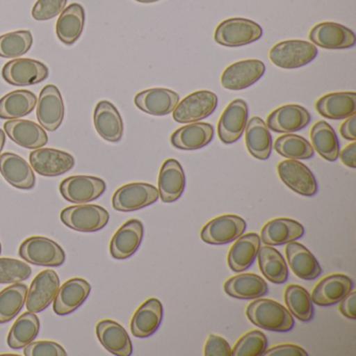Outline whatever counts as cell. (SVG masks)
Returning a JSON list of instances; mask_svg holds the SVG:
<instances>
[{"instance_id": "cell-1", "label": "cell", "mask_w": 356, "mask_h": 356, "mask_svg": "<svg viewBox=\"0 0 356 356\" xmlns=\"http://www.w3.org/2000/svg\"><path fill=\"white\" fill-rule=\"evenodd\" d=\"M248 318L256 326L275 332H287L295 326L293 314L278 302L255 299L245 309Z\"/></svg>"}, {"instance_id": "cell-2", "label": "cell", "mask_w": 356, "mask_h": 356, "mask_svg": "<svg viewBox=\"0 0 356 356\" xmlns=\"http://www.w3.org/2000/svg\"><path fill=\"white\" fill-rule=\"evenodd\" d=\"M264 34L261 26L245 18H229L218 24L214 33L218 44L227 47H238L259 40Z\"/></svg>"}, {"instance_id": "cell-3", "label": "cell", "mask_w": 356, "mask_h": 356, "mask_svg": "<svg viewBox=\"0 0 356 356\" xmlns=\"http://www.w3.org/2000/svg\"><path fill=\"white\" fill-rule=\"evenodd\" d=\"M62 222L68 228L79 232H97L109 222V212L99 205L80 204L62 210Z\"/></svg>"}, {"instance_id": "cell-4", "label": "cell", "mask_w": 356, "mask_h": 356, "mask_svg": "<svg viewBox=\"0 0 356 356\" xmlns=\"http://www.w3.org/2000/svg\"><path fill=\"white\" fill-rule=\"evenodd\" d=\"M268 56L277 67L297 70L314 61L318 56V49L307 41L287 40L274 45Z\"/></svg>"}, {"instance_id": "cell-5", "label": "cell", "mask_w": 356, "mask_h": 356, "mask_svg": "<svg viewBox=\"0 0 356 356\" xmlns=\"http://www.w3.org/2000/svg\"><path fill=\"white\" fill-rule=\"evenodd\" d=\"M22 259L35 266L57 268L65 261L64 250L56 241L43 236H32L26 239L19 248Z\"/></svg>"}, {"instance_id": "cell-6", "label": "cell", "mask_w": 356, "mask_h": 356, "mask_svg": "<svg viewBox=\"0 0 356 356\" xmlns=\"http://www.w3.org/2000/svg\"><path fill=\"white\" fill-rule=\"evenodd\" d=\"M218 102V97L211 91H195L179 102L172 111V118L179 124L200 122L213 113Z\"/></svg>"}, {"instance_id": "cell-7", "label": "cell", "mask_w": 356, "mask_h": 356, "mask_svg": "<svg viewBox=\"0 0 356 356\" xmlns=\"http://www.w3.org/2000/svg\"><path fill=\"white\" fill-rule=\"evenodd\" d=\"M159 199V191L149 183H130L118 188L112 197V205L118 211L130 212L143 209Z\"/></svg>"}, {"instance_id": "cell-8", "label": "cell", "mask_w": 356, "mask_h": 356, "mask_svg": "<svg viewBox=\"0 0 356 356\" xmlns=\"http://www.w3.org/2000/svg\"><path fill=\"white\" fill-rule=\"evenodd\" d=\"M106 191L103 179L92 176H72L64 179L60 184V193L70 203L87 204L95 201Z\"/></svg>"}, {"instance_id": "cell-9", "label": "cell", "mask_w": 356, "mask_h": 356, "mask_svg": "<svg viewBox=\"0 0 356 356\" xmlns=\"http://www.w3.org/2000/svg\"><path fill=\"white\" fill-rule=\"evenodd\" d=\"M3 80L12 86H32L47 80L49 67L42 62L33 59H14L3 66Z\"/></svg>"}, {"instance_id": "cell-10", "label": "cell", "mask_w": 356, "mask_h": 356, "mask_svg": "<svg viewBox=\"0 0 356 356\" xmlns=\"http://www.w3.org/2000/svg\"><path fill=\"white\" fill-rule=\"evenodd\" d=\"M247 222L233 214L218 216L205 225L201 231L202 241L209 245H227L245 233Z\"/></svg>"}, {"instance_id": "cell-11", "label": "cell", "mask_w": 356, "mask_h": 356, "mask_svg": "<svg viewBox=\"0 0 356 356\" xmlns=\"http://www.w3.org/2000/svg\"><path fill=\"white\" fill-rule=\"evenodd\" d=\"M281 181L291 191L304 197H314L318 193V183L312 170L298 160L287 159L278 164Z\"/></svg>"}, {"instance_id": "cell-12", "label": "cell", "mask_w": 356, "mask_h": 356, "mask_svg": "<svg viewBox=\"0 0 356 356\" xmlns=\"http://www.w3.org/2000/svg\"><path fill=\"white\" fill-rule=\"evenodd\" d=\"M266 72V65L260 60H243L231 64L220 76V84L228 90H243L255 84Z\"/></svg>"}, {"instance_id": "cell-13", "label": "cell", "mask_w": 356, "mask_h": 356, "mask_svg": "<svg viewBox=\"0 0 356 356\" xmlns=\"http://www.w3.org/2000/svg\"><path fill=\"white\" fill-rule=\"evenodd\" d=\"M65 114L61 92L55 85H47L37 102V120L45 130L55 132L61 126Z\"/></svg>"}, {"instance_id": "cell-14", "label": "cell", "mask_w": 356, "mask_h": 356, "mask_svg": "<svg viewBox=\"0 0 356 356\" xmlns=\"http://www.w3.org/2000/svg\"><path fill=\"white\" fill-rule=\"evenodd\" d=\"M249 118V108L243 99H237L227 106L218 124V134L225 145H232L243 136Z\"/></svg>"}, {"instance_id": "cell-15", "label": "cell", "mask_w": 356, "mask_h": 356, "mask_svg": "<svg viewBox=\"0 0 356 356\" xmlns=\"http://www.w3.org/2000/svg\"><path fill=\"white\" fill-rule=\"evenodd\" d=\"M60 287V278L53 270H45L39 273L26 296V309L38 314L47 309L55 300Z\"/></svg>"}, {"instance_id": "cell-16", "label": "cell", "mask_w": 356, "mask_h": 356, "mask_svg": "<svg viewBox=\"0 0 356 356\" xmlns=\"http://www.w3.org/2000/svg\"><path fill=\"white\" fill-rule=\"evenodd\" d=\"M309 40L316 47L326 49H347L355 45L353 31L335 22H321L312 29Z\"/></svg>"}, {"instance_id": "cell-17", "label": "cell", "mask_w": 356, "mask_h": 356, "mask_svg": "<svg viewBox=\"0 0 356 356\" xmlns=\"http://www.w3.org/2000/svg\"><path fill=\"white\" fill-rule=\"evenodd\" d=\"M30 163L33 170L41 176L58 177L72 170L76 161L66 152L40 147L30 154Z\"/></svg>"}, {"instance_id": "cell-18", "label": "cell", "mask_w": 356, "mask_h": 356, "mask_svg": "<svg viewBox=\"0 0 356 356\" xmlns=\"http://www.w3.org/2000/svg\"><path fill=\"white\" fill-rule=\"evenodd\" d=\"M91 285L82 278H72L59 287L55 300L54 312L58 316H67L84 304L90 295Z\"/></svg>"}, {"instance_id": "cell-19", "label": "cell", "mask_w": 356, "mask_h": 356, "mask_svg": "<svg viewBox=\"0 0 356 356\" xmlns=\"http://www.w3.org/2000/svg\"><path fill=\"white\" fill-rule=\"evenodd\" d=\"M145 228L139 220L124 222L112 237L110 253L114 259H128L140 247Z\"/></svg>"}, {"instance_id": "cell-20", "label": "cell", "mask_w": 356, "mask_h": 356, "mask_svg": "<svg viewBox=\"0 0 356 356\" xmlns=\"http://www.w3.org/2000/svg\"><path fill=\"white\" fill-rule=\"evenodd\" d=\"M312 120L309 112L298 105H285L273 111L266 118V126L273 132L289 134L305 128Z\"/></svg>"}, {"instance_id": "cell-21", "label": "cell", "mask_w": 356, "mask_h": 356, "mask_svg": "<svg viewBox=\"0 0 356 356\" xmlns=\"http://www.w3.org/2000/svg\"><path fill=\"white\" fill-rule=\"evenodd\" d=\"M0 174L15 188L29 191L36 185L34 170L17 154L5 153L0 155Z\"/></svg>"}, {"instance_id": "cell-22", "label": "cell", "mask_w": 356, "mask_h": 356, "mask_svg": "<svg viewBox=\"0 0 356 356\" xmlns=\"http://www.w3.org/2000/svg\"><path fill=\"white\" fill-rule=\"evenodd\" d=\"M180 102L176 91L165 88H152L141 91L134 99L135 105L145 113L164 116L172 113Z\"/></svg>"}, {"instance_id": "cell-23", "label": "cell", "mask_w": 356, "mask_h": 356, "mask_svg": "<svg viewBox=\"0 0 356 356\" xmlns=\"http://www.w3.org/2000/svg\"><path fill=\"white\" fill-rule=\"evenodd\" d=\"M353 287V281L347 275H329L316 284L310 297L316 305H334L341 302Z\"/></svg>"}, {"instance_id": "cell-24", "label": "cell", "mask_w": 356, "mask_h": 356, "mask_svg": "<svg viewBox=\"0 0 356 356\" xmlns=\"http://www.w3.org/2000/svg\"><path fill=\"white\" fill-rule=\"evenodd\" d=\"M184 170L180 162L176 159H168L162 164L158 179L159 197L164 203L178 201L184 193Z\"/></svg>"}, {"instance_id": "cell-25", "label": "cell", "mask_w": 356, "mask_h": 356, "mask_svg": "<svg viewBox=\"0 0 356 356\" xmlns=\"http://www.w3.org/2000/svg\"><path fill=\"white\" fill-rule=\"evenodd\" d=\"M8 136L20 147L37 149L49 143L47 132L40 124L26 120H8L5 126Z\"/></svg>"}, {"instance_id": "cell-26", "label": "cell", "mask_w": 356, "mask_h": 356, "mask_svg": "<svg viewBox=\"0 0 356 356\" xmlns=\"http://www.w3.org/2000/svg\"><path fill=\"white\" fill-rule=\"evenodd\" d=\"M95 130L109 143H118L124 135V122L118 108L108 101H101L93 114Z\"/></svg>"}, {"instance_id": "cell-27", "label": "cell", "mask_w": 356, "mask_h": 356, "mask_svg": "<svg viewBox=\"0 0 356 356\" xmlns=\"http://www.w3.org/2000/svg\"><path fill=\"white\" fill-rule=\"evenodd\" d=\"M97 335L107 351L116 356H130L133 353L132 341L126 329L112 320L97 323Z\"/></svg>"}, {"instance_id": "cell-28", "label": "cell", "mask_w": 356, "mask_h": 356, "mask_svg": "<svg viewBox=\"0 0 356 356\" xmlns=\"http://www.w3.org/2000/svg\"><path fill=\"white\" fill-rule=\"evenodd\" d=\"M163 318V306L156 298L147 300L131 321L132 334L140 339L151 337L159 328Z\"/></svg>"}, {"instance_id": "cell-29", "label": "cell", "mask_w": 356, "mask_h": 356, "mask_svg": "<svg viewBox=\"0 0 356 356\" xmlns=\"http://www.w3.org/2000/svg\"><path fill=\"white\" fill-rule=\"evenodd\" d=\"M287 262L293 274L303 280H314L322 274V268L314 254L297 241L286 243Z\"/></svg>"}, {"instance_id": "cell-30", "label": "cell", "mask_w": 356, "mask_h": 356, "mask_svg": "<svg viewBox=\"0 0 356 356\" xmlns=\"http://www.w3.org/2000/svg\"><path fill=\"white\" fill-rule=\"evenodd\" d=\"M214 136L213 127L207 122H193L172 133L170 143L183 151H195L211 143Z\"/></svg>"}, {"instance_id": "cell-31", "label": "cell", "mask_w": 356, "mask_h": 356, "mask_svg": "<svg viewBox=\"0 0 356 356\" xmlns=\"http://www.w3.org/2000/svg\"><path fill=\"white\" fill-rule=\"evenodd\" d=\"M316 109L320 115L328 120H346L356 114V93H328L316 101Z\"/></svg>"}, {"instance_id": "cell-32", "label": "cell", "mask_w": 356, "mask_h": 356, "mask_svg": "<svg viewBox=\"0 0 356 356\" xmlns=\"http://www.w3.org/2000/svg\"><path fill=\"white\" fill-rule=\"evenodd\" d=\"M305 229L299 222L291 218H275L261 229V239L264 245H282L301 238Z\"/></svg>"}, {"instance_id": "cell-33", "label": "cell", "mask_w": 356, "mask_h": 356, "mask_svg": "<svg viewBox=\"0 0 356 356\" xmlns=\"http://www.w3.org/2000/svg\"><path fill=\"white\" fill-rule=\"evenodd\" d=\"M260 245L261 239L256 233L239 236L229 251L228 264L231 270L241 273L249 268L257 257Z\"/></svg>"}, {"instance_id": "cell-34", "label": "cell", "mask_w": 356, "mask_h": 356, "mask_svg": "<svg viewBox=\"0 0 356 356\" xmlns=\"http://www.w3.org/2000/svg\"><path fill=\"white\" fill-rule=\"evenodd\" d=\"M225 293L241 300H255L268 293V286L262 277L252 273L239 274L228 279L224 284Z\"/></svg>"}, {"instance_id": "cell-35", "label": "cell", "mask_w": 356, "mask_h": 356, "mask_svg": "<svg viewBox=\"0 0 356 356\" xmlns=\"http://www.w3.org/2000/svg\"><path fill=\"white\" fill-rule=\"evenodd\" d=\"M248 151L258 160H268L272 154L273 139L266 122L254 116L245 129Z\"/></svg>"}, {"instance_id": "cell-36", "label": "cell", "mask_w": 356, "mask_h": 356, "mask_svg": "<svg viewBox=\"0 0 356 356\" xmlns=\"http://www.w3.org/2000/svg\"><path fill=\"white\" fill-rule=\"evenodd\" d=\"M85 26V10L80 3H72L60 15L56 26L58 38L65 45L79 40Z\"/></svg>"}, {"instance_id": "cell-37", "label": "cell", "mask_w": 356, "mask_h": 356, "mask_svg": "<svg viewBox=\"0 0 356 356\" xmlns=\"http://www.w3.org/2000/svg\"><path fill=\"white\" fill-rule=\"evenodd\" d=\"M37 97L32 91L16 90L0 99V120H19L32 113Z\"/></svg>"}, {"instance_id": "cell-38", "label": "cell", "mask_w": 356, "mask_h": 356, "mask_svg": "<svg viewBox=\"0 0 356 356\" xmlns=\"http://www.w3.org/2000/svg\"><path fill=\"white\" fill-rule=\"evenodd\" d=\"M258 266L262 275L274 284H282L289 279V266L283 256L273 245L260 247L257 254Z\"/></svg>"}, {"instance_id": "cell-39", "label": "cell", "mask_w": 356, "mask_h": 356, "mask_svg": "<svg viewBox=\"0 0 356 356\" xmlns=\"http://www.w3.org/2000/svg\"><path fill=\"white\" fill-rule=\"evenodd\" d=\"M310 139H312V147L321 157L330 162H334L339 159V139L335 134V131L328 122L321 120L314 124L310 131Z\"/></svg>"}, {"instance_id": "cell-40", "label": "cell", "mask_w": 356, "mask_h": 356, "mask_svg": "<svg viewBox=\"0 0 356 356\" xmlns=\"http://www.w3.org/2000/svg\"><path fill=\"white\" fill-rule=\"evenodd\" d=\"M40 330V321L34 312H24L14 323L8 335V345L19 350L35 341Z\"/></svg>"}, {"instance_id": "cell-41", "label": "cell", "mask_w": 356, "mask_h": 356, "mask_svg": "<svg viewBox=\"0 0 356 356\" xmlns=\"http://www.w3.org/2000/svg\"><path fill=\"white\" fill-rule=\"evenodd\" d=\"M28 291V286L19 282L0 291V324H6L18 316L26 304Z\"/></svg>"}, {"instance_id": "cell-42", "label": "cell", "mask_w": 356, "mask_h": 356, "mask_svg": "<svg viewBox=\"0 0 356 356\" xmlns=\"http://www.w3.org/2000/svg\"><path fill=\"white\" fill-rule=\"evenodd\" d=\"M284 301L287 309L298 320L309 322L314 314V303L309 293L303 286L291 284L285 289Z\"/></svg>"}, {"instance_id": "cell-43", "label": "cell", "mask_w": 356, "mask_h": 356, "mask_svg": "<svg viewBox=\"0 0 356 356\" xmlns=\"http://www.w3.org/2000/svg\"><path fill=\"white\" fill-rule=\"evenodd\" d=\"M274 149L282 157L293 160L310 159L314 154V147L304 137L293 133L278 137Z\"/></svg>"}, {"instance_id": "cell-44", "label": "cell", "mask_w": 356, "mask_h": 356, "mask_svg": "<svg viewBox=\"0 0 356 356\" xmlns=\"http://www.w3.org/2000/svg\"><path fill=\"white\" fill-rule=\"evenodd\" d=\"M33 35L30 31H17L0 36V57L18 59L26 55L33 45Z\"/></svg>"}, {"instance_id": "cell-45", "label": "cell", "mask_w": 356, "mask_h": 356, "mask_svg": "<svg viewBox=\"0 0 356 356\" xmlns=\"http://www.w3.org/2000/svg\"><path fill=\"white\" fill-rule=\"evenodd\" d=\"M32 268L26 262L14 258H0V284H14L28 280Z\"/></svg>"}, {"instance_id": "cell-46", "label": "cell", "mask_w": 356, "mask_h": 356, "mask_svg": "<svg viewBox=\"0 0 356 356\" xmlns=\"http://www.w3.org/2000/svg\"><path fill=\"white\" fill-rule=\"evenodd\" d=\"M268 347V339L264 332L252 330L237 341L232 349L234 356H261Z\"/></svg>"}, {"instance_id": "cell-47", "label": "cell", "mask_w": 356, "mask_h": 356, "mask_svg": "<svg viewBox=\"0 0 356 356\" xmlns=\"http://www.w3.org/2000/svg\"><path fill=\"white\" fill-rule=\"evenodd\" d=\"M67 0H38L32 10V16L38 22H47L57 17L64 11Z\"/></svg>"}, {"instance_id": "cell-48", "label": "cell", "mask_w": 356, "mask_h": 356, "mask_svg": "<svg viewBox=\"0 0 356 356\" xmlns=\"http://www.w3.org/2000/svg\"><path fill=\"white\" fill-rule=\"evenodd\" d=\"M24 354L26 356H67L60 343L51 341H32L24 347Z\"/></svg>"}, {"instance_id": "cell-49", "label": "cell", "mask_w": 356, "mask_h": 356, "mask_svg": "<svg viewBox=\"0 0 356 356\" xmlns=\"http://www.w3.org/2000/svg\"><path fill=\"white\" fill-rule=\"evenodd\" d=\"M204 355L206 356H231L232 349L226 339L216 334H210L205 343Z\"/></svg>"}, {"instance_id": "cell-50", "label": "cell", "mask_w": 356, "mask_h": 356, "mask_svg": "<svg viewBox=\"0 0 356 356\" xmlns=\"http://www.w3.org/2000/svg\"><path fill=\"white\" fill-rule=\"evenodd\" d=\"M264 356H307L308 353L297 345L284 343V345L275 346L270 349L266 350L262 354Z\"/></svg>"}, {"instance_id": "cell-51", "label": "cell", "mask_w": 356, "mask_h": 356, "mask_svg": "<svg viewBox=\"0 0 356 356\" xmlns=\"http://www.w3.org/2000/svg\"><path fill=\"white\" fill-rule=\"evenodd\" d=\"M339 312L346 318L355 320L356 318V291H350L339 304Z\"/></svg>"}, {"instance_id": "cell-52", "label": "cell", "mask_w": 356, "mask_h": 356, "mask_svg": "<svg viewBox=\"0 0 356 356\" xmlns=\"http://www.w3.org/2000/svg\"><path fill=\"white\" fill-rule=\"evenodd\" d=\"M341 135L349 141L356 140V114L346 118L341 126Z\"/></svg>"}, {"instance_id": "cell-53", "label": "cell", "mask_w": 356, "mask_h": 356, "mask_svg": "<svg viewBox=\"0 0 356 356\" xmlns=\"http://www.w3.org/2000/svg\"><path fill=\"white\" fill-rule=\"evenodd\" d=\"M355 152L356 143L353 141L351 145H347V147L339 153V157L341 158V161L343 162L346 166H348V168H356Z\"/></svg>"}, {"instance_id": "cell-54", "label": "cell", "mask_w": 356, "mask_h": 356, "mask_svg": "<svg viewBox=\"0 0 356 356\" xmlns=\"http://www.w3.org/2000/svg\"><path fill=\"white\" fill-rule=\"evenodd\" d=\"M6 145V133L3 132V130L0 129V155H1V152H3V147Z\"/></svg>"}, {"instance_id": "cell-55", "label": "cell", "mask_w": 356, "mask_h": 356, "mask_svg": "<svg viewBox=\"0 0 356 356\" xmlns=\"http://www.w3.org/2000/svg\"><path fill=\"white\" fill-rule=\"evenodd\" d=\"M136 1L141 3H157L159 0H136Z\"/></svg>"}, {"instance_id": "cell-56", "label": "cell", "mask_w": 356, "mask_h": 356, "mask_svg": "<svg viewBox=\"0 0 356 356\" xmlns=\"http://www.w3.org/2000/svg\"><path fill=\"white\" fill-rule=\"evenodd\" d=\"M1 251H3V247H1V243H0V254H1Z\"/></svg>"}]
</instances>
